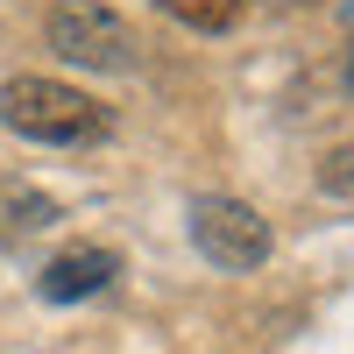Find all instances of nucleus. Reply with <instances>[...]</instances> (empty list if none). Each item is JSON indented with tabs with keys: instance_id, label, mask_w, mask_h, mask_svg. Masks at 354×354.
<instances>
[{
	"instance_id": "f03ea898",
	"label": "nucleus",
	"mask_w": 354,
	"mask_h": 354,
	"mask_svg": "<svg viewBox=\"0 0 354 354\" xmlns=\"http://www.w3.org/2000/svg\"><path fill=\"white\" fill-rule=\"evenodd\" d=\"M43 36H50V50L64 57V64H78V71H135V57H142L135 28L113 15L106 0H57L50 21H43Z\"/></svg>"
},
{
	"instance_id": "7ed1b4c3",
	"label": "nucleus",
	"mask_w": 354,
	"mask_h": 354,
	"mask_svg": "<svg viewBox=\"0 0 354 354\" xmlns=\"http://www.w3.org/2000/svg\"><path fill=\"white\" fill-rule=\"evenodd\" d=\"M192 248L213 262V270H262L270 248H277V234H270V220H262L248 198L205 192V198H192Z\"/></svg>"
},
{
	"instance_id": "f257e3e1",
	"label": "nucleus",
	"mask_w": 354,
	"mask_h": 354,
	"mask_svg": "<svg viewBox=\"0 0 354 354\" xmlns=\"http://www.w3.org/2000/svg\"><path fill=\"white\" fill-rule=\"evenodd\" d=\"M0 128H15V135H28V142L78 149V142H106L113 113H106L93 93L64 85V78H36V71H21V78L0 85Z\"/></svg>"
},
{
	"instance_id": "39448f33",
	"label": "nucleus",
	"mask_w": 354,
	"mask_h": 354,
	"mask_svg": "<svg viewBox=\"0 0 354 354\" xmlns=\"http://www.w3.org/2000/svg\"><path fill=\"white\" fill-rule=\"evenodd\" d=\"M50 220H57V205H50L36 185L0 177V248H15V241H28V234H43Z\"/></svg>"
},
{
	"instance_id": "423d86ee",
	"label": "nucleus",
	"mask_w": 354,
	"mask_h": 354,
	"mask_svg": "<svg viewBox=\"0 0 354 354\" xmlns=\"http://www.w3.org/2000/svg\"><path fill=\"white\" fill-rule=\"evenodd\" d=\"M156 8H163L170 21L198 28V36H220V28H234V21L248 15V0H156Z\"/></svg>"
},
{
	"instance_id": "20e7f679",
	"label": "nucleus",
	"mask_w": 354,
	"mask_h": 354,
	"mask_svg": "<svg viewBox=\"0 0 354 354\" xmlns=\"http://www.w3.org/2000/svg\"><path fill=\"white\" fill-rule=\"evenodd\" d=\"M113 277H121V255L113 248H64V255H50L43 262V277H36V290L50 305H78V298H93V290H106Z\"/></svg>"
}]
</instances>
